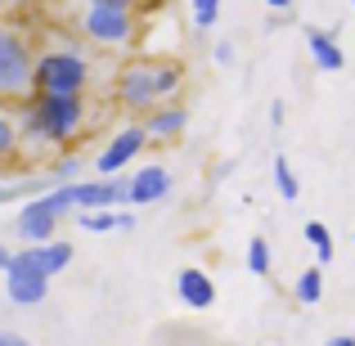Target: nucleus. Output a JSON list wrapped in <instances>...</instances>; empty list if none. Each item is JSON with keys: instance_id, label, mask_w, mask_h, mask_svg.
<instances>
[{"instance_id": "obj_8", "label": "nucleus", "mask_w": 355, "mask_h": 346, "mask_svg": "<svg viewBox=\"0 0 355 346\" xmlns=\"http://www.w3.org/2000/svg\"><path fill=\"white\" fill-rule=\"evenodd\" d=\"M139 121H144L148 139H157V144H171V139H180L184 126H189V108H184L180 99H162V104L144 108V113H139Z\"/></svg>"}, {"instance_id": "obj_16", "label": "nucleus", "mask_w": 355, "mask_h": 346, "mask_svg": "<svg viewBox=\"0 0 355 346\" xmlns=\"http://www.w3.org/2000/svg\"><path fill=\"white\" fill-rule=\"evenodd\" d=\"M293 297H297L302 306H320V302H324V270H320V266L302 270V275H297V284H293Z\"/></svg>"}, {"instance_id": "obj_5", "label": "nucleus", "mask_w": 355, "mask_h": 346, "mask_svg": "<svg viewBox=\"0 0 355 346\" xmlns=\"http://www.w3.org/2000/svg\"><path fill=\"white\" fill-rule=\"evenodd\" d=\"M81 36L99 50H126L135 41L139 23H135V9H121V5H99V0H86V14H81Z\"/></svg>"}, {"instance_id": "obj_18", "label": "nucleus", "mask_w": 355, "mask_h": 346, "mask_svg": "<svg viewBox=\"0 0 355 346\" xmlns=\"http://www.w3.org/2000/svg\"><path fill=\"white\" fill-rule=\"evenodd\" d=\"M248 270H252L257 279H266L270 270H275V252H270V239H261V234H257V239H248Z\"/></svg>"}, {"instance_id": "obj_28", "label": "nucleus", "mask_w": 355, "mask_h": 346, "mask_svg": "<svg viewBox=\"0 0 355 346\" xmlns=\"http://www.w3.org/2000/svg\"><path fill=\"white\" fill-rule=\"evenodd\" d=\"M5 261H9V248H5V243H0V270H5Z\"/></svg>"}, {"instance_id": "obj_21", "label": "nucleus", "mask_w": 355, "mask_h": 346, "mask_svg": "<svg viewBox=\"0 0 355 346\" xmlns=\"http://www.w3.org/2000/svg\"><path fill=\"white\" fill-rule=\"evenodd\" d=\"M211 59H216L220 68H230V63H234V41H216V50H211Z\"/></svg>"}, {"instance_id": "obj_7", "label": "nucleus", "mask_w": 355, "mask_h": 346, "mask_svg": "<svg viewBox=\"0 0 355 346\" xmlns=\"http://www.w3.org/2000/svg\"><path fill=\"white\" fill-rule=\"evenodd\" d=\"M5 297L14 306H41L45 297H50V275H41L36 266H27V261H18L14 252H9V261H5Z\"/></svg>"}, {"instance_id": "obj_24", "label": "nucleus", "mask_w": 355, "mask_h": 346, "mask_svg": "<svg viewBox=\"0 0 355 346\" xmlns=\"http://www.w3.org/2000/svg\"><path fill=\"white\" fill-rule=\"evenodd\" d=\"M117 230H135V216H130V211H117Z\"/></svg>"}, {"instance_id": "obj_11", "label": "nucleus", "mask_w": 355, "mask_h": 346, "mask_svg": "<svg viewBox=\"0 0 355 346\" xmlns=\"http://www.w3.org/2000/svg\"><path fill=\"white\" fill-rule=\"evenodd\" d=\"M18 261H27V266H36L41 275H63V270L72 266V243H59V239H45V243H27V248L14 252Z\"/></svg>"}, {"instance_id": "obj_3", "label": "nucleus", "mask_w": 355, "mask_h": 346, "mask_svg": "<svg viewBox=\"0 0 355 346\" xmlns=\"http://www.w3.org/2000/svg\"><path fill=\"white\" fill-rule=\"evenodd\" d=\"M36 45L18 27H0V104H18L32 90Z\"/></svg>"}, {"instance_id": "obj_13", "label": "nucleus", "mask_w": 355, "mask_h": 346, "mask_svg": "<svg viewBox=\"0 0 355 346\" xmlns=\"http://www.w3.org/2000/svg\"><path fill=\"white\" fill-rule=\"evenodd\" d=\"M306 45H311V59L320 72H342L347 68V54H342L338 36L333 32H320V27H306Z\"/></svg>"}, {"instance_id": "obj_12", "label": "nucleus", "mask_w": 355, "mask_h": 346, "mask_svg": "<svg viewBox=\"0 0 355 346\" xmlns=\"http://www.w3.org/2000/svg\"><path fill=\"white\" fill-rule=\"evenodd\" d=\"M175 297H180L189 311H211V306H216V284H211L207 270L184 266L180 275H175Z\"/></svg>"}, {"instance_id": "obj_15", "label": "nucleus", "mask_w": 355, "mask_h": 346, "mask_svg": "<svg viewBox=\"0 0 355 346\" xmlns=\"http://www.w3.org/2000/svg\"><path fill=\"white\" fill-rule=\"evenodd\" d=\"M270 180H275V189H279V198H284V202H297V198H302V180H297L293 162H288L284 153H279L275 166H270Z\"/></svg>"}, {"instance_id": "obj_19", "label": "nucleus", "mask_w": 355, "mask_h": 346, "mask_svg": "<svg viewBox=\"0 0 355 346\" xmlns=\"http://www.w3.org/2000/svg\"><path fill=\"white\" fill-rule=\"evenodd\" d=\"M77 171H81V157L77 153H68V148L54 153V162H50V180L54 184H59V180H77Z\"/></svg>"}, {"instance_id": "obj_20", "label": "nucleus", "mask_w": 355, "mask_h": 346, "mask_svg": "<svg viewBox=\"0 0 355 346\" xmlns=\"http://www.w3.org/2000/svg\"><path fill=\"white\" fill-rule=\"evenodd\" d=\"M220 18V0H193V27L198 32H211Z\"/></svg>"}, {"instance_id": "obj_9", "label": "nucleus", "mask_w": 355, "mask_h": 346, "mask_svg": "<svg viewBox=\"0 0 355 346\" xmlns=\"http://www.w3.org/2000/svg\"><path fill=\"white\" fill-rule=\"evenodd\" d=\"M14 234H18L23 243H45V239H54V234H59V216H54V211L41 202V193H32V198L18 207Z\"/></svg>"}, {"instance_id": "obj_6", "label": "nucleus", "mask_w": 355, "mask_h": 346, "mask_svg": "<svg viewBox=\"0 0 355 346\" xmlns=\"http://www.w3.org/2000/svg\"><path fill=\"white\" fill-rule=\"evenodd\" d=\"M153 144L144 130V121H126V126H117L113 135H108V144L95 153V171L99 175H113V171H126L130 162H139V153Z\"/></svg>"}, {"instance_id": "obj_14", "label": "nucleus", "mask_w": 355, "mask_h": 346, "mask_svg": "<svg viewBox=\"0 0 355 346\" xmlns=\"http://www.w3.org/2000/svg\"><path fill=\"white\" fill-rule=\"evenodd\" d=\"M23 162V148H18V117H14V104H0V171L5 166H18Z\"/></svg>"}, {"instance_id": "obj_25", "label": "nucleus", "mask_w": 355, "mask_h": 346, "mask_svg": "<svg viewBox=\"0 0 355 346\" xmlns=\"http://www.w3.org/2000/svg\"><path fill=\"white\" fill-rule=\"evenodd\" d=\"M23 338H18V333H9V329H0V346H18Z\"/></svg>"}, {"instance_id": "obj_23", "label": "nucleus", "mask_w": 355, "mask_h": 346, "mask_svg": "<svg viewBox=\"0 0 355 346\" xmlns=\"http://www.w3.org/2000/svg\"><path fill=\"white\" fill-rule=\"evenodd\" d=\"M284 117H288L284 99H275V104H270V126H284Z\"/></svg>"}, {"instance_id": "obj_27", "label": "nucleus", "mask_w": 355, "mask_h": 346, "mask_svg": "<svg viewBox=\"0 0 355 346\" xmlns=\"http://www.w3.org/2000/svg\"><path fill=\"white\" fill-rule=\"evenodd\" d=\"M270 9H293V0H266Z\"/></svg>"}, {"instance_id": "obj_1", "label": "nucleus", "mask_w": 355, "mask_h": 346, "mask_svg": "<svg viewBox=\"0 0 355 346\" xmlns=\"http://www.w3.org/2000/svg\"><path fill=\"white\" fill-rule=\"evenodd\" d=\"M18 117V148L32 162L36 153H63L72 139L86 135L90 104L86 90H27L14 104Z\"/></svg>"}, {"instance_id": "obj_10", "label": "nucleus", "mask_w": 355, "mask_h": 346, "mask_svg": "<svg viewBox=\"0 0 355 346\" xmlns=\"http://www.w3.org/2000/svg\"><path fill=\"white\" fill-rule=\"evenodd\" d=\"M126 184H130L126 207H148V202H162L166 193H171V171H166L162 162H148V166H139V171H130Z\"/></svg>"}, {"instance_id": "obj_26", "label": "nucleus", "mask_w": 355, "mask_h": 346, "mask_svg": "<svg viewBox=\"0 0 355 346\" xmlns=\"http://www.w3.org/2000/svg\"><path fill=\"white\" fill-rule=\"evenodd\" d=\"M99 5H121V9H135L139 0H99Z\"/></svg>"}, {"instance_id": "obj_22", "label": "nucleus", "mask_w": 355, "mask_h": 346, "mask_svg": "<svg viewBox=\"0 0 355 346\" xmlns=\"http://www.w3.org/2000/svg\"><path fill=\"white\" fill-rule=\"evenodd\" d=\"M14 198H18V180H5V175H0V207L14 202Z\"/></svg>"}, {"instance_id": "obj_4", "label": "nucleus", "mask_w": 355, "mask_h": 346, "mask_svg": "<svg viewBox=\"0 0 355 346\" xmlns=\"http://www.w3.org/2000/svg\"><path fill=\"white\" fill-rule=\"evenodd\" d=\"M90 86V59L77 45L41 50L32 63V90H86Z\"/></svg>"}, {"instance_id": "obj_2", "label": "nucleus", "mask_w": 355, "mask_h": 346, "mask_svg": "<svg viewBox=\"0 0 355 346\" xmlns=\"http://www.w3.org/2000/svg\"><path fill=\"white\" fill-rule=\"evenodd\" d=\"M180 86H184V63H175V59H130V63H121V72L113 81V99H117L121 113L139 117L144 108L180 95Z\"/></svg>"}, {"instance_id": "obj_17", "label": "nucleus", "mask_w": 355, "mask_h": 346, "mask_svg": "<svg viewBox=\"0 0 355 346\" xmlns=\"http://www.w3.org/2000/svg\"><path fill=\"white\" fill-rule=\"evenodd\" d=\"M306 243H311V248H315V257H320V266H329V261H333V230L329 225H324V220H306Z\"/></svg>"}, {"instance_id": "obj_29", "label": "nucleus", "mask_w": 355, "mask_h": 346, "mask_svg": "<svg viewBox=\"0 0 355 346\" xmlns=\"http://www.w3.org/2000/svg\"><path fill=\"white\" fill-rule=\"evenodd\" d=\"M351 9H355V0H351Z\"/></svg>"}]
</instances>
